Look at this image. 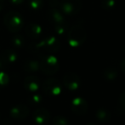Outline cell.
Returning a JSON list of instances; mask_svg holds the SVG:
<instances>
[{"instance_id":"1","label":"cell","mask_w":125,"mask_h":125,"mask_svg":"<svg viewBox=\"0 0 125 125\" xmlns=\"http://www.w3.org/2000/svg\"><path fill=\"white\" fill-rule=\"evenodd\" d=\"M61 49V43L59 39L54 36H48L39 43L31 45L29 50L39 56L51 54L56 53Z\"/></svg>"},{"instance_id":"2","label":"cell","mask_w":125,"mask_h":125,"mask_svg":"<svg viewBox=\"0 0 125 125\" xmlns=\"http://www.w3.org/2000/svg\"><path fill=\"white\" fill-rule=\"evenodd\" d=\"M87 38V33L83 26L74 25L68 30L67 41L72 48H78L83 45Z\"/></svg>"},{"instance_id":"3","label":"cell","mask_w":125,"mask_h":125,"mask_svg":"<svg viewBox=\"0 0 125 125\" xmlns=\"http://www.w3.org/2000/svg\"><path fill=\"white\" fill-rule=\"evenodd\" d=\"M3 23L10 32H18L23 26V18L16 11H9L3 16Z\"/></svg>"},{"instance_id":"4","label":"cell","mask_w":125,"mask_h":125,"mask_svg":"<svg viewBox=\"0 0 125 125\" xmlns=\"http://www.w3.org/2000/svg\"><path fill=\"white\" fill-rule=\"evenodd\" d=\"M39 69L46 75H54L59 71L60 63L58 59L53 54H46L41 57Z\"/></svg>"},{"instance_id":"5","label":"cell","mask_w":125,"mask_h":125,"mask_svg":"<svg viewBox=\"0 0 125 125\" xmlns=\"http://www.w3.org/2000/svg\"><path fill=\"white\" fill-rule=\"evenodd\" d=\"M60 10L66 15H76L82 9V3L80 0H62L59 3Z\"/></svg>"},{"instance_id":"6","label":"cell","mask_w":125,"mask_h":125,"mask_svg":"<svg viewBox=\"0 0 125 125\" xmlns=\"http://www.w3.org/2000/svg\"><path fill=\"white\" fill-rule=\"evenodd\" d=\"M42 89L45 94L50 96H57L61 93L62 85L61 83L56 78H48L42 83Z\"/></svg>"},{"instance_id":"7","label":"cell","mask_w":125,"mask_h":125,"mask_svg":"<svg viewBox=\"0 0 125 125\" xmlns=\"http://www.w3.org/2000/svg\"><path fill=\"white\" fill-rule=\"evenodd\" d=\"M63 85L69 90H77L80 87V77L74 73H67L64 75L62 79Z\"/></svg>"},{"instance_id":"8","label":"cell","mask_w":125,"mask_h":125,"mask_svg":"<svg viewBox=\"0 0 125 125\" xmlns=\"http://www.w3.org/2000/svg\"><path fill=\"white\" fill-rule=\"evenodd\" d=\"M88 102L82 97H76L71 102V109L77 115H84L88 112Z\"/></svg>"},{"instance_id":"9","label":"cell","mask_w":125,"mask_h":125,"mask_svg":"<svg viewBox=\"0 0 125 125\" xmlns=\"http://www.w3.org/2000/svg\"><path fill=\"white\" fill-rule=\"evenodd\" d=\"M33 120L38 125H43L50 120V112L43 107H38L33 112Z\"/></svg>"},{"instance_id":"10","label":"cell","mask_w":125,"mask_h":125,"mask_svg":"<svg viewBox=\"0 0 125 125\" xmlns=\"http://www.w3.org/2000/svg\"><path fill=\"white\" fill-rule=\"evenodd\" d=\"M29 108L25 105H16L13 106L10 111V115L15 120H23L29 114Z\"/></svg>"},{"instance_id":"11","label":"cell","mask_w":125,"mask_h":125,"mask_svg":"<svg viewBox=\"0 0 125 125\" xmlns=\"http://www.w3.org/2000/svg\"><path fill=\"white\" fill-rule=\"evenodd\" d=\"M40 84H41V82L39 78L33 75L26 77L23 82V86L25 89L30 93H36L39 89Z\"/></svg>"},{"instance_id":"12","label":"cell","mask_w":125,"mask_h":125,"mask_svg":"<svg viewBox=\"0 0 125 125\" xmlns=\"http://www.w3.org/2000/svg\"><path fill=\"white\" fill-rule=\"evenodd\" d=\"M48 18L54 25L66 21L65 15L57 8H50L48 10Z\"/></svg>"},{"instance_id":"13","label":"cell","mask_w":125,"mask_h":125,"mask_svg":"<svg viewBox=\"0 0 125 125\" xmlns=\"http://www.w3.org/2000/svg\"><path fill=\"white\" fill-rule=\"evenodd\" d=\"M43 32V28L38 23H29L26 27V33L31 38H38Z\"/></svg>"},{"instance_id":"14","label":"cell","mask_w":125,"mask_h":125,"mask_svg":"<svg viewBox=\"0 0 125 125\" xmlns=\"http://www.w3.org/2000/svg\"><path fill=\"white\" fill-rule=\"evenodd\" d=\"M0 57L8 65H10L16 61L18 55H17V53L15 52V50H13V49H7V50H4L2 52Z\"/></svg>"},{"instance_id":"15","label":"cell","mask_w":125,"mask_h":125,"mask_svg":"<svg viewBox=\"0 0 125 125\" xmlns=\"http://www.w3.org/2000/svg\"><path fill=\"white\" fill-rule=\"evenodd\" d=\"M95 117L98 121H100L102 124H106V123L110 122L111 118H112V114L107 109L105 108H100L96 111L95 112Z\"/></svg>"},{"instance_id":"16","label":"cell","mask_w":125,"mask_h":125,"mask_svg":"<svg viewBox=\"0 0 125 125\" xmlns=\"http://www.w3.org/2000/svg\"><path fill=\"white\" fill-rule=\"evenodd\" d=\"M23 69L27 73H34L39 70V62L35 60H27L24 62Z\"/></svg>"},{"instance_id":"17","label":"cell","mask_w":125,"mask_h":125,"mask_svg":"<svg viewBox=\"0 0 125 125\" xmlns=\"http://www.w3.org/2000/svg\"><path fill=\"white\" fill-rule=\"evenodd\" d=\"M103 77L107 81H114L117 77V70L113 66H110L105 69L103 73Z\"/></svg>"},{"instance_id":"18","label":"cell","mask_w":125,"mask_h":125,"mask_svg":"<svg viewBox=\"0 0 125 125\" xmlns=\"http://www.w3.org/2000/svg\"><path fill=\"white\" fill-rule=\"evenodd\" d=\"M26 43V40L24 38L23 36L20 34H16V35H14L11 38V43L14 47L17 49H20V48H22L24 46Z\"/></svg>"},{"instance_id":"19","label":"cell","mask_w":125,"mask_h":125,"mask_svg":"<svg viewBox=\"0 0 125 125\" xmlns=\"http://www.w3.org/2000/svg\"><path fill=\"white\" fill-rule=\"evenodd\" d=\"M68 30H69V26L66 21L54 25V31L59 36H64L65 34H66V32H68Z\"/></svg>"},{"instance_id":"20","label":"cell","mask_w":125,"mask_h":125,"mask_svg":"<svg viewBox=\"0 0 125 125\" xmlns=\"http://www.w3.org/2000/svg\"><path fill=\"white\" fill-rule=\"evenodd\" d=\"M27 4L32 10H38L43 7V0H28Z\"/></svg>"},{"instance_id":"21","label":"cell","mask_w":125,"mask_h":125,"mask_svg":"<svg viewBox=\"0 0 125 125\" xmlns=\"http://www.w3.org/2000/svg\"><path fill=\"white\" fill-rule=\"evenodd\" d=\"M52 125H70L68 120L62 116H57L52 120Z\"/></svg>"},{"instance_id":"22","label":"cell","mask_w":125,"mask_h":125,"mask_svg":"<svg viewBox=\"0 0 125 125\" xmlns=\"http://www.w3.org/2000/svg\"><path fill=\"white\" fill-rule=\"evenodd\" d=\"M42 100H43V98L40 94L33 93L29 98V103L32 105H38L41 103Z\"/></svg>"},{"instance_id":"23","label":"cell","mask_w":125,"mask_h":125,"mask_svg":"<svg viewBox=\"0 0 125 125\" xmlns=\"http://www.w3.org/2000/svg\"><path fill=\"white\" fill-rule=\"evenodd\" d=\"M116 6L115 0H102L101 1V7L105 10H113Z\"/></svg>"},{"instance_id":"24","label":"cell","mask_w":125,"mask_h":125,"mask_svg":"<svg viewBox=\"0 0 125 125\" xmlns=\"http://www.w3.org/2000/svg\"><path fill=\"white\" fill-rule=\"evenodd\" d=\"M9 81H10L9 75L3 71H0V89L4 88L9 83Z\"/></svg>"},{"instance_id":"25","label":"cell","mask_w":125,"mask_h":125,"mask_svg":"<svg viewBox=\"0 0 125 125\" xmlns=\"http://www.w3.org/2000/svg\"><path fill=\"white\" fill-rule=\"evenodd\" d=\"M119 102H120V105L122 108L125 110V91L121 94L120 98H119Z\"/></svg>"},{"instance_id":"26","label":"cell","mask_w":125,"mask_h":125,"mask_svg":"<svg viewBox=\"0 0 125 125\" xmlns=\"http://www.w3.org/2000/svg\"><path fill=\"white\" fill-rule=\"evenodd\" d=\"M8 66H9V65L7 64V63L5 62V61H3L1 57H0V71H3V70H4Z\"/></svg>"},{"instance_id":"27","label":"cell","mask_w":125,"mask_h":125,"mask_svg":"<svg viewBox=\"0 0 125 125\" xmlns=\"http://www.w3.org/2000/svg\"><path fill=\"white\" fill-rule=\"evenodd\" d=\"M49 4H50V8H57L59 3H58L57 0H50L49 1Z\"/></svg>"},{"instance_id":"28","label":"cell","mask_w":125,"mask_h":125,"mask_svg":"<svg viewBox=\"0 0 125 125\" xmlns=\"http://www.w3.org/2000/svg\"><path fill=\"white\" fill-rule=\"evenodd\" d=\"M10 3L14 5H19V4H21L22 3H24L25 0H9Z\"/></svg>"},{"instance_id":"29","label":"cell","mask_w":125,"mask_h":125,"mask_svg":"<svg viewBox=\"0 0 125 125\" xmlns=\"http://www.w3.org/2000/svg\"><path fill=\"white\" fill-rule=\"evenodd\" d=\"M120 68H121V71L125 74V59L122 60L120 62Z\"/></svg>"},{"instance_id":"30","label":"cell","mask_w":125,"mask_h":125,"mask_svg":"<svg viewBox=\"0 0 125 125\" xmlns=\"http://www.w3.org/2000/svg\"><path fill=\"white\" fill-rule=\"evenodd\" d=\"M3 6H4V0H0V11L3 10Z\"/></svg>"},{"instance_id":"31","label":"cell","mask_w":125,"mask_h":125,"mask_svg":"<svg viewBox=\"0 0 125 125\" xmlns=\"http://www.w3.org/2000/svg\"><path fill=\"white\" fill-rule=\"evenodd\" d=\"M86 125H97V124H95L94 123H89V124H87Z\"/></svg>"}]
</instances>
